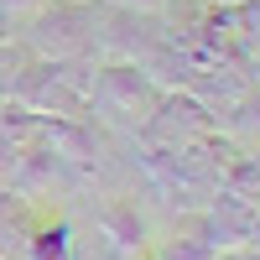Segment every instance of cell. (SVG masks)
<instances>
[{"instance_id":"cell-9","label":"cell","mask_w":260,"mask_h":260,"mask_svg":"<svg viewBox=\"0 0 260 260\" xmlns=\"http://www.w3.org/2000/svg\"><path fill=\"white\" fill-rule=\"evenodd\" d=\"M234 26H240V42H260V0H234Z\"/></svg>"},{"instance_id":"cell-5","label":"cell","mask_w":260,"mask_h":260,"mask_svg":"<svg viewBox=\"0 0 260 260\" xmlns=\"http://www.w3.org/2000/svg\"><path fill=\"white\" fill-rule=\"evenodd\" d=\"M156 260H219V250H213V240L203 234V219H192L182 234H172L156 250Z\"/></svg>"},{"instance_id":"cell-6","label":"cell","mask_w":260,"mask_h":260,"mask_svg":"<svg viewBox=\"0 0 260 260\" xmlns=\"http://www.w3.org/2000/svg\"><path fill=\"white\" fill-rule=\"evenodd\" d=\"M104 234H110L120 250H141L146 245V224H141L136 203H110L104 208Z\"/></svg>"},{"instance_id":"cell-12","label":"cell","mask_w":260,"mask_h":260,"mask_svg":"<svg viewBox=\"0 0 260 260\" xmlns=\"http://www.w3.org/2000/svg\"><path fill=\"white\" fill-rule=\"evenodd\" d=\"M250 250H260V208H255V224H250Z\"/></svg>"},{"instance_id":"cell-10","label":"cell","mask_w":260,"mask_h":260,"mask_svg":"<svg viewBox=\"0 0 260 260\" xmlns=\"http://www.w3.org/2000/svg\"><path fill=\"white\" fill-rule=\"evenodd\" d=\"M16 167H21V146H11L0 136V172H16Z\"/></svg>"},{"instance_id":"cell-1","label":"cell","mask_w":260,"mask_h":260,"mask_svg":"<svg viewBox=\"0 0 260 260\" xmlns=\"http://www.w3.org/2000/svg\"><path fill=\"white\" fill-rule=\"evenodd\" d=\"M146 136L156 146H167V151H187V146H198L203 136H213V110L203 99H192L187 89L161 94L156 110L146 115Z\"/></svg>"},{"instance_id":"cell-3","label":"cell","mask_w":260,"mask_h":260,"mask_svg":"<svg viewBox=\"0 0 260 260\" xmlns=\"http://www.w3.org/2000/svg\"><path fill=\"white\" fill-rule=\"evenodd\" d=\"M94 94L110 104V110H120V115H151L156 99H161V89L136 68V62H115V68H104L99 83H94Z\"/></svg>"},{"instance_id":"cell-8","label":"cell","mask_w":260,"mask_h":260,"mask_svg":"<svg viewBox=\"0 0 260 260\" xmlns=\"http://www.w3.org/2000/svg\"><path fill=\"white\" fill-rule=\"evenodd\" d=\"M229 115H234V130H245V136H260V89L240 94L229 104Z\"/></svg>"},{"instance_id":"cell-14","label":"cell","mask_w":260,"mask_h":260,"mask_svg":"<svg viewBox=\"0 0 260 260\" xmlns=\"http://www.w3.org/2000/svg\"><path fill=\"white\" fill-rule=\"evenodd\" d=\"M250 78H255V89H260V52L250 57Z\"/></svg>"},{"instance_id":"cell-13","label":"cell","mask_w":260,"mask_h":260,"mask_svg":"<svg viewBox=\"0 0 260 260\" xmlns=\"http://www.w3.org/2000/svg\"><path fill=\"white\" fill-rule=\"evenodd\" d=\"M6 11H26V6H42V0H0Z\"/></svg>"},{"instance_id":"cell-4","label":"cell","mask_w":260,"mask_h":260,"mask_svg":"<svg viewBox=\"0 0 260 260\" xmlns=\"http://www.w3.org/2000/svg\"><path fill=\"white\" fill-rule=\"evenodd\" d=\"M250 224H255V203L240 192H219V203L203 213V234L213 240V250H250Z\"/></svg>"},{"instance_id":"cell-11","label":"cell","mask_w":260,"mask_h":260,"mask_svg":"<svg viewBox=\"0 0 260 260\" xmlns=\"http://www.w3.org/2000/svg\"><path fill=\"white\" fill-rule=\"evenodd\" d=\"M115 6H125V11H146V6H161V0H115Z\"/></svg>"},{"instance_id":"cell-15","label":"cell","mask_w":260,"mask_h":260,"mask_svg":"<svg viewBox=\"0 0 260 260\" xmlns=\"http://www.w3.org/2000/svg\"><path fill=\"white\" fill-rule=\"evenodd\" d=\"M208 6H234V0H208Z\"/></svg>"},{"instance_id":"cell-7","label":"cell","mask_w":260,"mask_h":260,"mask_svg":"<svg viewBox=\"0 0 260 260\" xmlns=\"http://www.w3.org/2000/svg\"><path fill=\"white\" fill-rule=\"evenodd\" d=\"M31 260H73V229L68 224H42L31 234Z\"/></svg>"},{"instance_id":"cell-16","label":"cell","mask_w":260,"mask_h":260,"mask_svg":"<svg viewBox=\"0 0 260 260\" xmlns=\"http://www.w3.org/2000/svg\"><path fill=\"white\" fill-rule=\"evenodd\" d=\"M0 260H6V255H0Z\"/></svg>"},{"instance_id":"cell-2","label":"cell","mask_w":260,"mask_h":260,"mask_svg":"<svg viewBox=\"0 0 260 260\" xmlns=\"http://www.w3.org/2000/svg\"><path fill=\"white\" fill-rule=\"evenodd\" d=\"M89 31H94V0H52L31 26L37 47L52 62L73 57V52H89Z\"/></svg>"}]
</instances>
